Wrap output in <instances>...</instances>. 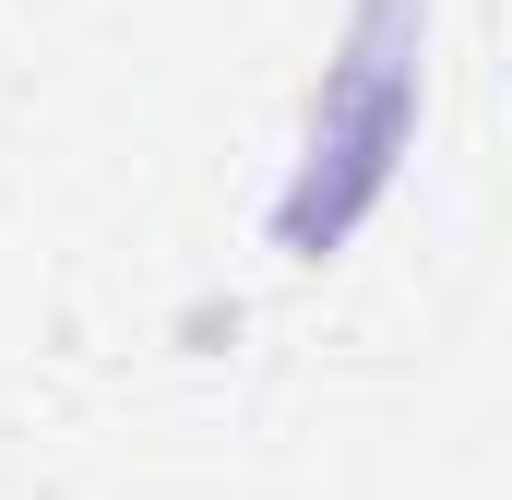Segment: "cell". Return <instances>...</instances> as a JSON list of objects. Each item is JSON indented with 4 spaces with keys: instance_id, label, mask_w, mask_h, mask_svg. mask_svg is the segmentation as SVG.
I'll return each instance as SVG.
<instances>
[{
    "instance_id": "1",
    "label": "cell",
    "mask_w": 512,
    "mask_h": 500,
    "mask_svg": "<svg viewBox=\"0 0 512 500\" xmlns=\"http://www.w3.org/2000/svg\"><path fill=\"white\" fill-rule=\"evenodd\" d=\"M417 36H429V0H358L346 12V48H334L322 108H310V143H298V179L274 203V239L298 250V262H322V250L382 203L393 155L417 131Z\"/></svg>"
}]
</instances>
